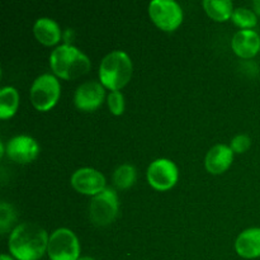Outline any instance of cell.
Masks as SVG:
<instances>
[{"label":"cell","instance_id":"1","mask_svg":"<svg viewBox=\"0 0 260 260\" xmlns=\"http://www.w3.org/2000/svg\"><path fill=\"white\" fill-rule=\"evenodd\" d=\"M48 235L37 223L23 222L14 228L9 236V250L18 260H37L45 254Z\"/></svg>","mask_w":260,"mask_h":260},{"label":"cell","instance_id":"2","mask_svg":"<svg viewBox=\"0 0 260 260\" xmlns=\"http://www.w3.org/2000/svg\"><path fill=\"white\" fill-rule=\"evenodd\" d=\"M50 65L53 73L63 79H75L90 69V61L85 53L75 46L60 45L51 52Z\"/></svg>","mask_w":260,"mask_h":260},{"label":"cell","instance_id":"3","mask_svg":"<svg viewBox=\"0 0 260 260\" xmlns=\"http://www.w3.org/2000/svg\"><path fill=\"white\" fill-rule=\"evenodd\" d=\"M132 76V61L124 51H112L104 56L99 66V79L107 88L118 90Z\"/></svg>","mask_w":260,"mask_h":260},{"label":"cell","instance_id":"4","mask_svg":"<svg viewBox=\"0 0 260 260\" xmlns=\"http://www.w3.org/2000/svg\"><path fill=\"white\" fill-rule=\"evenodd\" d=\"M47 253L51 260H78L80 254L78 238L69 229H57L48 239Z\"/></svg>","mask_w":260,"mask_h":260},{"label":"cell","instance_id":"5","mask_svg":"<svg viewBox=\"0 0 260 260\" xmlns=\"http://www.w3.org/2000/svg\"><path fill=\"white\" fill-rule=\"evenodd\" d=\"M60 96V83L55 75L46 73L36 78L30 86V101L40 111L52 108Z\"/></svg>","mask_w":260,"mask_h":260},{"label":"cell","instance_id":"6","mask_svg":"<svg viewBox=\"0 0 260 260\" xmlns=\"http://www.w3.org/2000/svg\"><path fill=\"white\" fill-rule=\"evenodd\" d=\"M118 211V197L114 189L106 188L94 196L89 205V216L94 225L106 226L111 223Z\"/></svg>","mask_w":260,"mask_h":260},{"label":"cell","instance_id":"7","mask_svg":"<svg viewBox=\"0 0 260 260\" xmlns=\"http://www.w3.org/2000/svg\"><path fill=\"white\" fill-rule=\"evenodd\" d=\"M149 14L155 24L164 30H173L182 23L183 10L174 0H152Z\"/></svg>","mask_w":260,"mask_h":260},{"label":"cell","instance_id":"8","mask_svg":"<svg viewBox=\"0 0 260 260\" xmlns=\"http://www.w3.org/2000/svg\"><path fill=\"white\" fill-rule=\"evenodd\" d=\"M147 180L156 189H169L178 180L177 165L172 160L162 157L154 160L147 168Z\"/></svg>","mask_w":260,"mask_h":260},{"label":"cell","instance_id":"9","mask_svg":"<svg viewBox=\"0 0 260 260\" xmlns=\"http://www.w3.org/2000/svg\"><path fill=\"white\" fill-rule=\"evenodd\" d=\"M5 152L13 161L19 162V164H27L37 157L38 152H40V146L33 137L27 136V135H19L8 141Z\"/></svg>","mask_w":260,"mask_h":260},{"label":"cell","instance_id":"10","mask_svg":"<svg viewBox=\"0 0 260 260\" xmlns=\"http://www.w3.org/2000/svg\"><path fill=\"white\" fill-rule=\"evenodd\" d=\"M71 184L78 192L95 196L106 189V178L93 168H80L71 175Z\"/></svg>","mask_w":260,"mask_h":260},{"label":"cell","instance_id":"11","mask_svg":"<svg viewBox=\"0 0 260 260\" xmlns=\"http://www.w3.org/2000/svg\"><path fill=\"white\" fill-rule=\"evenodd\" d=\"M104 99V88L102 83L95 80L80 84L75 90L74 102L81 111H94L102 104Z\"/></svg>","mask_w":260,"mask_h":260},{"label":"cell","instance_id":"12","mask_svg":"<svg viewBox=\"0 0 260 260\" xmlns=\"http://www.w3.org/2000/svg\"><path fill=\"white\" fill-rule=\"evenodd\" d=\"M233 50L241 57H253L260 50V36L253 29H241L234 35Z\"/></svg>","mask_w":260,"mask_h":260},{"label":"cell","instance_id":"13","mask_svg":"<svg viewBox=\"0 0 260 260\" xmlns=\"http://www.w3.org/2000/svg\"><path fill=\"white\" fill-rule=\"evenodd\" d=\"M233 159L234 151L231 150V147L228 145L217 144L208 150L205 164L208 172L213 173V174H220L230 167Z\"/></svg>","mask_w":260,"mask_h":260},{"label":"cell","instance_id":"14","mask_svg":"<svg viewBox=\"0 0 260 260\" xmlns=\"http://www.w3.org/2000/svg\"><path fill=\"white\" fill-rule=\"evenodd\" d=\"M235 249L243 258L253 259L260 256V228H249L239 234Z\"/></svg>","mask_w":260,"mask_h":260},{"label":"cell","instance_id":"15","mask_svg":"<svg viewBox=\"0 0 260 260\" xmlns=\"http://www.w3.org/2000/svg\"><path fill=\"white\" fill-rule=\"evenodd\" d=\"M33 32L37 40L43 45H55L60 41L61 29L57 23L51 18H40L33 25Z\"/></svg>","mask_w":260,"mask_h":260},{"label":"cell","instance_id":"16","mask_svg":"<svg viewBox=\"0 0 260 260\" xmlns=\"http://www.w3.org/2000/svg\"><path fill=\"white\" fill-rule=\"evenodd\" d=\"M203 8L215 20L222 22L233 17V3L230 0H203Z\"/></svg>","mask_w":260,"mask_h":260},{"label":"cell","instance_id":"17","mask_svg":"<svg viewBox=\"0 0 260 260\" xmlns=\"http://www.w3.org/2000/svg\"><path fill=\"white\" fill-rule=\"evenodd\" d=\"M19 104V94L13 86H4L0 90V117L9 118L15 113Z\"/></svg>","mask_w":260,"mask_h":260},{"label":"cell","instance_id":"18","mask_svg":"<svg viewBox=\"0 0 260 260\" xmlns=\"http://www.w3.org/2000/svg\"><path fill=\"white\" fill-rule=\"evenodd\" d=\"M136 180V169L131 164H122L113 174V182L121 189L131 187Z\"/></svg>","mask_w":260,"mask_h":260},{"label":"cell","instance_id":"19","mask_svg":"<svg viewBox=\"0 0 260 260\" xmlns=\"http://www.w3.org/2000/svg\"><path fill=\"white\" fill-rule=\"evenodd\" d=\"M233 20L243 29H250L256 24V14L248 8H236L233 12Z\"/></svg>","mask_w":260,"mask_h":260},{"label":"cell","instance_id":"20","mask_svg":"<svg viewBox=\"0 0 260 260\" xmlns=\"http://www.w3.org/2000/svg\"><path fill=\"white\" fill-rule=\"evenodd\" d=\"M15 211L14 208L7 202H2L0 205V231L5 233L15 221Z\"/></svg>","mask_w":260,"mask_h":260},{"label":"cell","instance_id":"21","mask_svg":"<svg viewBox=\"0 0 260 260\" xmlns=\"http://www.w3.org/2000/svg\"><path fill=\"white\" fill-rule=\"evenodd\" d=\"M108 107L111 109V112L116 116L122 114L124 111V98L122 95V93H119L118 90H113L109 93L108 95Z\"/></svg>","mask_w":260,"mask_h":260},{"label":"cell","instance_id":"22","mask_svg":"<svg viewBox=\"0 0 260 260\" xmlns=\"http://www.w3.org/2000/svg\"><path fill=\"white\" fill-rule=\"evenodd\" d=\"M250 137L248 135H238L231 140V150L234 152H244L250 146Z\"/></svg>","mask_w":260,"mask_h":260},{"label":"cell","instance_id":"23","mask_svg":"<svg viewBox=\"0 0 260 260\" xmlns=\"http://www.w3.org/2000/svg\"><path fill=\"white\" fill-rule=\"evenodd\" d=\"M253 7H254V9H255V12L260 14V0H255V2L253 3Z\"/></svg>","mask_w":260,"mask_h":260},{"label":"cell","instance_id":"24","mask_svg":"<svg viewBox=\"0 0 260 260\" xmlns=\"http://www.w3.org/2000/svg\"><path fill=\"white\" fill-rule=\"evenodd\" d=\"M0 260H14V259L10 258V256L7 255V254H2V256H0Z\"/></svg>","mask_w":260,"mask_h":260},{"label":"cell","instance_id":"25","mask_svg":"<svg viewBox=\"0 0 260 260\" xmlns=\"http://www.w3.org/2000/svg\"><path fill=\"white\" fill-rule=\"evenodd\" d=\"M78 260H95V259L90 258V256H81V258H79Z\"/></svg>","mask_w":260,"mask_h":260}]
</instances>
